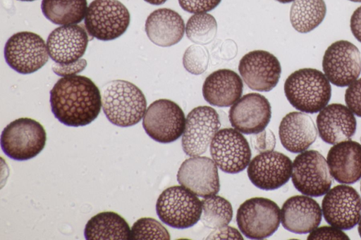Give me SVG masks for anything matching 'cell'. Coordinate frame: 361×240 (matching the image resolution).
Instances as JSON below:
<instances>
[{
    "label": "cell",
    "instance_id": "cell-37",
    "mask_svg": "<svg viewBox=\"0 0 361 240\" xmlns=\"http://www.w3.org/2000/svg\"><path fill=\"white\" fill-rule=\"evenodd\" d=\"M87 66V61L84 58L70 64L53 63L51 68L55 74L61 77L75 75L82 72Z\"/></svg>",
    "mask_w": 361,
    "mask_h": 240
},
{
    "label": "cell",
    "instance_id": "cell-31",
    "mask_svg": "<svg viewBox=\"0 0 361 240\" xmlns=\"http://www.w3.org/2000/svg\"><path fill=\"white\" fill-rule=\"evenodd\" d=\"M168 230L157 220L142 217L134 222L130 229V240L170 239Z\"/></svg>",
    "mask_w": 361,
    "mask_h": 240
},
{
    "label": "cell",
    "instance_id": "cell-9",
    "mask_svg": "<svg viewBox=\"0 0 361 240\" xmlns=\"http://www.w3.org/2000/svg\"><path fill=\"white\" fill-rule=\"evenodd\" d=\"M6 63L18 73H33L49 60L47 44L37 34L23 31L13 34L4 46Z\"/></svg>",
    "mask_w": 361,
    "mask_h": 240
},
{
    "label": "cell",
    "instance_id": "cell-23",
    "mask_svg": "<svg viewBox=\"0 0 361 240\" xmlns=\"http://www.w3.org/2000/svg\"><path fill=\"white\" fill-rule=\"evenodd\" d=\"M279 134L282 146L287 151L299 153L306 151L314 142L317 128L310 115L293 111L282 118Z\"/></svg>",
    "mask_w": 361,
    "mask_h": 240
},
{
    "label": "cell",
    "instance_id": "cell-5",
    "mask_svg": "<svg viewBox=\"0 0 361 240\" xmlns=\"http://www.w3.org/2000/svg\"><path fill=\"white\" fill-rule=\"evenodd\" d=\"M156 212L166 225L176 229H186L200 220L202 202L185 187L172 186L159 196Z\"/></svg>",
    "mask_w": 361,
    "mask_h": 240
},
{
    "label": "cell",
    "instance_id": "cell-19",
    "mask_svg": "<svg viewBox=\"0 0 361 240\" xmlns=\"http://www.w3.org/2000/svg\"><path fill=\"white\" fill-rule=\"evenodd\" d=\"M88 40V35L82 27L75 24L60 26L47 37L49 56L59 64L74 63L85 54Z\"/></svg>",
    "mask_w": 361,
    "mask_h": 240
},
{
    "label": "cell",
    "instance_id": "cell-33",
    "mask_svg": "<svg viewBox=\"0 0 361 240\" xmlns=\"http://www.w3.org/2000/svg\"><path fill=\"white\" fill-rule=\"evenodd\" d=\"M345 101L352 113L361 118V78L348 86L345 93Z\"/></svg>",
    "mask_w": 361,
    "mask_h": 240
},
{
    "label": "cell",
    "instance_id": "cell-10",
    "mask_svg": "<svg viewBox=\"0 0 361 240\" xmlns=\"http://www.w3.org/2000/svg\"><path fill=\"white\" fill-rule=\"evenodd\" d=\"M185 119L184 112L176 103L161 99L152 102L147 108L142 127L154 141L171 143L183 135Z\"/></svg>",
    "mask_w": 361,
    "mask_h": 240
},
{
    "label": "cell",
    "instance_id": "cell-43",
    "mask_svg": "<svg viewBox=\"0 0 361 240\" xmlns=\"http://www.w3.org/2000/svg\"><path fill=\"white\" fill-rule=\"evenodd\" d=\"M350 1H353V2H361V0H349Z\"/></svg>",
    "mask_w": 361,
    "mask_h": 240
},
{
    "label": "cell",
    "instance_id": "cell-32",
    "mask_svg": "<svg viewBox=\"0 0 361 240\" xmlns=\"http://www.w3.org/2000/svg\"><path fill=\"white\" fill-rule=\"evenodd\" d=\"M209 59V53L206 48L200 45H191L184 52L183 65L188 72L197 75L207 70Z\"/></svg>",
    "mask_w": 361,
    "mask_h": 240
},
{
    "label": "cell",
    "instance_id": "cell-28",
    "mask_svg": "<svg viewBox=\"0 0 361 240\" xmlns=\"http://www.w3.org/2000/svg\"><path fill=\"white\" fill-rule=\"evenodd\" d=\"M42 11L56 25H67L80 23L85 17L87 0H42Z\"/></svg>",
    "mask_w": 361,
    "mask_h": 240
},
{
    "label": "cell",
    "instance_id": "cell-20",
    "mask_svg": "<svg viewBox=\"0 0 361 240\" xmlns=\"http://www.w3.org/2000/svg\"><path fill=\"white\" fill-rule=\"evenodd\" d=\"M322 218L319 203L306 195H297L288 198L281 210L283 227L293 233H310L317 228Z\"/></svg>",
    "mask_w": 361,
    "mask_h": 240
},
{
    "label": "cell",
    "instance_id": "cell-14",
    "mask_svg": "<svg viewBox=\"0 0 361 240\" xmlns=\"http://www.w3.org/2000/svg\"><path fill=\"white\" fill-rule=\"evenodd\" d=\"M220 127L219 116L214 108L207 106L193 108L186 117L182 135L185 153L192 157L205 153Z\"/></svg>",
    "mask_w": 361,
    "mask_h": 240
},
{
    "label": "cell",
    "instance_id": "cell-15",
    "mask_svg": "<svg viewBox=\"0 0 361 240\" xmlns=\"http://www.w3.org/2000/svg\"><path fill=\"white\" fill-rule=\"evenodd\" d=\"M293 163L279 151L262 152L248 164L247 172L250 182L263 190H274L283 186L291 177Z\"/></svg>",
    "mask_w": 361,
    "mask_h": 240
},
{
    "label": "cell",
    "instance_id": "cell-24",
    "mask_svg": "<svg viewBox=\"0 0 361 240\" xmlns=\"http://www.w3.org/2000/svg\"><path fill=\"white\" fill-rule=\"evenodd\" d=\"M243 90L241 77L230 69H219L209 75L202 85V95L209 104L228 107L240 97Z\"/></svg>",
    "mask_w": 361,
    "mask_h": 240
},
{
    "label": "cell",
    "instance_id": "cell-36",
    "mask_svg": "<svg viewBox=\"0 0 361 240\" xmlns=\"http://www.w3.org/2000/svg\"><path fill=\"white\" fill-rule=\"evenodd\" d=\"M250 139L252 146L261 153L273 151L275 147L276 138L270 130H264L253 135Z\"/></svg>",
    "mask_w": 361,
    "mask_h": 240
},
{
    "label": "cell",
    "instance_id": "cell-26",
    "mask_svg": "<svg viewBox=\"0 0 361 240\" xmlns=\"http://www.w3.org/2000/svg\"><path fill=\"white\" fill-rule=\"evenodd\" d=\"M84 235L87 240H130V229L119 214L104 211L87 221Z\"/></svg>",
    "mask_w": 361,
    "mask_h": 240
},
{
    "label": "cell",
    "instance_id": "cell-40",
    "mask_svg": "<svg viewBox=\"0 0 361 240\" xmlns=\"http://www.w3.org/2000/svg\"><path fill=\"white\" fill-rule=\"evenodd\" d=\"M145 1L147 2L148 4H152V5H161L164 4L167 0H144Z\"/></svg>",
    "mask_w": 361,
    "mask_h": 240
},
{
    "label": "cell",
    "instance_id": "cell-45",
    "mask_svg": "<svg viewBox=\"0 0 361 240\" xmlns=\"http://www.w3.org/2000/svg\"><path fill=\"white\" fill-rule=\"evenodd\" d=\"M360 190H361V184H360Z\"/></svg>",
    "mask_w": 361,
    "mask_h": 240
},
{
    "label": "cell",
    "instance_id": "cell-16",
    "mask_svg": "<svg viewBox=\"0 0 361 240\" xmlns=\"http://www.w3.org/2000/svg\"><path fill=\"white\" fill-rule=\"evenodd\" d=\"M238 71L250 89L257 91H269L279 81L281 67L274 54L264 50H255L241 58Z\"/></svg>",
    "mask_w": 361,
    "mask_h": 240
},
{
    "label": "cell",
    "instance_id": "cell-21",
    "mask_svg": "<svg viewBox=\"0 0 361 240\" xmlns=\"http://www.w3.org/2000/svg\"><path fill=\"white\" fill-rule=\"evenodd\" d=\"M316 122L320 138L329 144L350 139L356 132L354 114L341 103L326 105L319 111Z\"/></svg>",
    "mask_w": 361,
    "mask_h": 240
},
{
    "label": "cell",
    "instance_id": "cell-22",
    "mask_svg": "<svg viewBox=\"0 0 361 240\" xmlns=\"http://www.w3.org/2000/svg\"><path fill=\"white\" fill-rule=\"evenodd\" d=\"M326 161L331 175L338 182L353 184L361 178V144L348 139L329 149Z\"/></svg>",
    "mask_w": 361,
    "mask_h": 240
},
{
    "label": "cell",
    "instance_id": "cell-34",
    "mask_svg": "<svg viewBox=\"0 0 361 240\" xmlns=\"http://www.w3.org/2000/svg\"><path fill=\"white\" fill-rule=\"evenodd\" d=\"M180 6L190 13H207L214 9L221 0H178Z\"/></svg>",
    "mask_w": 361,
    "mask_h": 240
},
{
    "label": "cell",
    "instance_id": "cell-6",
    "mask_svg": "<svg viewBox=\"0 0 361 240\" xmlns=\"http://www.w3.org/2000/svg\"><path fill=\"white\" fill-rule=\"evenodd\" d=\"M130 22L128 8L118 0H93L85 17L88 34L101 41H111L121 37Z\"/></svg>",
    "mask_w": 361,
    "mask_h": 240
},
{
    "label": "cell",
    "instance_id": "cell-41",
    "mask_svg": "<svg viewBox=\"0 0 361 240\" xmlns=\"http://www.w3.org/2000/svg\"><path fill=\"white\" fill-rule=\"evenodd\" d=\"M276 1H277L278 2L281 3V4H288V3H290V2L293 1L294 0H276Z\"/></svg>",
    "mask_w": 361,
    "mask_h": 240
},
{
    "label": "cell",
    "instance_id": "cell-3",
    "mask_svg": "<svg viewBox=\"0 0 361 240\" xmlns=\"http://www.w3.org/2000/svg\"><path fill=\"white\" fill-rule=\"evenodd\" d=\"M284 93L297 110L316 113L324 108L331 96L330 82L314 68H301L292 72L284 83Z\"/></svg>",
    "mask_w": 361,
    "mask_h": 240
},
{
    "label": "cell",
    "instance_id": "cell-25",
    "mask_svg": "<svg viewBox=\"0 0 361 240\" xmlns=\"http://www.w3.org/2000/svg\"><path fill=\"white\" fill-rule=\"evenodd\" d=\"M145 27L149 40L162 47L178 43L185 31L184 20L180 15L166 8L152 11L147 18Z\"/></svg>",
    "mask_w": 361,
    "mask_h": 240
},
{
    "label": "cell",
    "instance_id": "cell-27",
    "mask_svg": "<svg viewBox=\"0 0 361 240\" xmlns=\"http://www.w3.org/2000/svg\"><path fill=\"white\" fill-rule=\"evenodd\" d=\"M324 0H294L290 10V21L300 33H307L319 26L325 18Z\"/></svg>",
    "mask_w": 361,
    "mask_h": 240
},
{
    "label": "cell",
    "instance_id": "cell-8",
    "mask_svg": "<svg viewBox=\"0 0 361 240\" xmlns=\"http://www.w3.org/2000/svg\"><path fill=\"white\" fill-rule=\"evenodd\" d=\"M291 179L298 191L311 197L326 194L332 184L327 161L314 150H306L295 157L293 162Z\"/></svg>",
    "mask_w": 361,
    "mask_h": 240
},
{
    "label": "cell",
    "instance_id": "cell-39",
    "mask_svg": "<svg viewBox=\"0 0 361 240\" xmlns=\"http://www.w3.org/2000/svg\"><path fill=\"white\" fill-rule=\"evenodd\" d=\"M350 27L353 36L361 43V6L352 14Z\"/></svg>",
    "mask_w": 361,
    "mask_h": 240
},
{
    "label": "cell",
    "instance_id": "cell-1",
    "mask_svg": "<svg viewBox=\"0 0 361 240\" xmlns=\"http://www.w3.org/2000/svg\"><path fill=\"white\" fill-rule=\"evenodd\" d=\"M50 105L55 118L71 127L85 126L100 113L102 97L90 78L71 75L60 78L50 91Z\"/></svg>",
    "mask_w": 361,
    "mask_h": 240
},
{
    "label": "cell",
    "instance_id": "cell-30",
    "mask_svg": "<svg viewBox=\"0 0 361 240\" xmlns=\"http://www.w3.org/2000/svg\"><path fill=\"white\" fill-rule=\"evenodd\" d=\"M217 32V23L209 13H195L185 25L187 37L193 43L204 45L214 40Z\"/></svg>",
    "mask_w": 361,
    "mask_h": 240
},
{
    "label": "cell",
    "instance_id": "cell-38",
    "mask_svg": "<svg viewBox=\"0 0 361 240\" xmlns=\"http://www.w3.org/2000/svg\"><path fill=\"white\" fill-rule=\"evenodd\" d=\"M207 239H243V237L235 228L226 225L215 229Z\"/></svg>",
    "mask_w": 361,
    "mask_h": 240
},
{
    "label": "cell",
    "instance_id": "cell-7",
    "mask_svg": "<svg viewBox=\"0 0 361 240\" xmlns=\"http://www.w3.org/2000/svg\"><path fill=\"white\" fill-rule=\"evenodd\" d=\"M236 222L240 231L248 239H262L271 236L279 228L281 210L273 201L254 197L238 208Z\"/></svg>",
    "mask_w": 361,
    "mask_h": 240
},
{
    "label": "cell",
    "instance_id": "cell-13",
    "mask_svg": "<svg viewBox=\"0 0 361 240\" xmlns=\"http://www.w3.org/2000/svg\"><path fill=\"white\" fill-rule=\"evenodd\" d=\"M322 215L326 222L342 230H348L358 224L361 217V197L353 187L335 186L325 194L322 202Z\"/></svg>",
    "mask_w": 361,
    "mask_h": 240
},
{
    "label": "cell",
    "instance_id": "cell-44",
    "mask_svg": "<svg viewBox=\"0 0 361 240\" xmlns=\"http://www.w3.org/2000/svg\"><path fill=\"white\" fill-rule=\"evenodd\" d=\"M19 1H35V0H19Z\"/></svg>",
    "mask_w": 361,
    "mask_h": 240
},
{
    "label": "cell",
    "instance_id": "cell-2",
    "mask_svg": "<svg viewBox=\"0 0 361 240\" xmlns=\"http://www.w3.org/2000/svg\"><path fill=\"white\" fill-rule=\"evenodd\" d=\"M102 106L110 122L127 127L141 120L146 111L147 101L135 84L126 80H115L103 87Z\"/></svg>",
    "mask_w": 361,
    "mask_h": 240
},
{
    "label": "cell",
    "instance_id": "cell-42",
    "mask_svg": "<svg viewBox=\"0 0 361 240\" xmlns=\"http://www.w3.org/2000/svg\"><path fill=\"white\" fill-rule=\"evenodd\" d=\"M357 230H358L359 235L361 237V217H360V221L358 222Z\"/></svg>",
    "mask_w": 361,
    "mask_h": 240
},
{
    "label": "cell",
    "instance_id": "cell-29",
    "mask_svg": "<svg viewBox=\"0 0 361 240\" xmlns=\"http://www.w3.org/2000/svg\"><path fill=\"white\" fill-rule=\"evenodd\" d=\"M202 202L201 222L210 229L228 225L232 220L233 208L231 203L220 196L205 197Z\"/></svg>",
    "mask_w": 361,
    "mask_h": 240
},
{
    "label": "cell",
    "instance_id": "cell-35",
    "mask_svg": "<svg viewBox=\"0 0 361 240\" xmlns=\"http://www.w3.org/2000/svg\"><path fill=\"white\" fill-rule=\"evenodd\" d=\"M307 239H339L349 240L348 235L342 229L334 226H323L317 227L310 232Z\"/></svg>",
    "mask_w": 361,
    "mask_h": 240
},
{
    "label": "cell",
    "instance_id": "cell-17",
    "mask_svg": "<svg viewBox=\"0 0 361 240\" xmlns=\"http://www.w3.org/2000/svg\"><path fill=\"white\" fill-rule=\"evenodd\" d=\"M233 127L245 134H257L267 127L271 117L268 99L258 93H249L232 105L228 113Z\"/></svg>",
    "mask_w": 361,
    "mask_h": 240
},
{
    "label": "cell",
    "instance_id": "cell-12",
    "mask_svg": "<svg viewBox=\"0 0 361 240\" xmlns=\"http://www.w3.org/2000/svg\"><path fill=\"white\" fill-rule=\"evenodd\" d=\"M322 68L329 81L335 86H349L361 72V56L355 45L347 40L332 43L325 51Z\"/></svg>",
    "mask_w": 361,
    "mask_h": 240
},
{
    "label": "cell",
    "instance_id": "cell-11",
    "mask_svg": "<svg viewBox=\"0 0 361 240\" xmlns=\"http://www.w3.org/2000/svg\"><path fill=\"white\" fill-rule=\"evenodd\" d=\"M210 154L217 167L228 174L244 170L252 155L247 139L235 128H224L216 133L210 144Z\"/></svg>",
    "mask_w": 361,
    "mask_h": 240
},
{
    "label": "cell",
    "instance_id": "cell-4",
    "mask_svg": "<svg viewBox=\"0 0 361 240\" xmlns=\"http://www.w3.org/2000/svg\"><path fill=\"white\" fill-rule=\"evenodd\" d=\"M47 133L37 121L28 118L16 119L3 130L1 146L10 158L23 161L37 156L44 148Z\"/></svg>",
    "mask_w": 361,
    "mask_h": 240
},
{
    "label": "cell",
    "instance_id": "cell-18",
    "mask_svg": "<svg viewBox=\"0 0 361 240\" xmlns=\"http://www.w3.org/2000/svg\"><path fill=\"white\" fill-rule=\"evenodd\" d=\"M177 179L181 186L203 198L216 194L220 189L217 165L205 156H192L184 160Z\"/></svg>",
    "mask_w": 361,
    "mask_h": 240
}]
</instances>
